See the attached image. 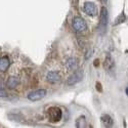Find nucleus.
<instances>
[{
  "label": "nucleus",
  "mask_w": 128,
  "mask_h": 128,
  "mask_svg": "<svg viewBox=\"0 0 128 128\" xmlns=\"http://www.w3.org/2000/svg\"><path fill=\"white\" fill-rule=\"evenodd\" d=\"M100 121H102V123L104 124V127H113V125H114V121H113V118L110 116V115H108V114H104V115H102L100 116Z\"/></svg>",
  "instance_id": "9d476101"
},
{
  "label": "nucleus",
  "mask_w": 128,
  "mask_h": 128,
  "mask_svg": "<svg viewBox=\"0 0 128 128\" xmlns=\"http://www.w3.org/2000/svg\"><path fill=\"white\" fill-rule=\"evenodd\" d=\"M62 79V76L60 74L56 71H50L47 73L46 75V80L49 82V83H58L60 82Z\"/></svg>",
  "instance_id": "6e6552de"
},
{
  "label": "nucleus",
  "mask_w": 128,
  "mask_h": 128,
  "mask_svg": "<svg viewBox=\"0 0 128 128\" xmlns=\"http://www.w3.org/2000/svg\"><path fill=\"white\" fill-rule=\"evenodd\" d=\"M98 62H100V60H95V62H94V66H95V67H98V66L100 65Z\"/></svg>",
  "instance_id": "a211bd4d"
},
{
  "label": "nucleus",
  "mask_w": 128,
  "mask_h": 128,
  "mask_svg": "<svg viewBox=\"0 0 128 128\" xmlns=\"http://www.w3.org/2000/svg\"><path fill=\"white\" fill-rule=\"evenodd\" d=\"M126 20H127V16H126V14H125V12H124V10H122V12L116 18V20H115V22H114V26H117V25H120V24H123V23H125L126 22Z\"/></svg>",
  "instance_id": "4468645a"
},
{
  "label": "nucleus",
  "mask_w": 128,
  "mask_h": 128,
  "mask_svg": "<svg viewBox=\"0 0 128 128\" xmlns=\"http://www.w3.org/2000/svg\"><path fill=\"white\" fill-rule=\"evenodd\" d=\"M18 84H20V80L18 77L10 76V77H8V79L6 81V87L8 89H16Z\"/></svg>",
  "instance_id": "1a4fd4ad"
},
{
  "label": "nucleus",
  "mask_w": 128,
  "mask_h": 128,
  "mask_svg": "<svg viewBox=\"0 0 128 128\" xmlns=\"http://www.w3.org/2000/svg\"><path fill=\"white\" fill-rule=\"evenodd\" d=\"M95 87H96V90L98 92H102V84L100 82H96V84H95Z\"/></svg>",
  "instance_id": "dca6fc26"
},
{
  "label": "nucleus",
  "mask_w": 128,
  "mask_h": 128,
  "mask_svg": "<svg viewBox=\"0 0 128 128\" xmlns=\"http://www.w3.org/2000/svg\"><path fill=\"white\" fill-rule=\"evenodd\" d=\"M83 10L89 16H95L98 14V7L93 2H85L83 5Z\"/></svg>",
  "instance_id": "423d86ee"
},
{
  "label": "nucleus",
  "mask_w": 128,
  "mask_h": 128,
  "mask_svg": "<svg viewBox=\"0 0 128 128\" xmlns=\"http://www.w3.org/2000/svg\"><path fill=\"white\" fill-rule=\"evenodd\" d=\"M7 118L12 120L14 122H24L25 121V117L22 114H18V113H12V114H8Z\"/></svg>",
  "instance_id": "ddd939ff"
},
{
  "label": "nucleus",
  "mask_w": 128,
  "mask_h": 128,
  "mask_svg": "<svg viewBox=\"0 0 128 128\" xmlns=\"http://www.w3.org/2000/svg\"><path fill=\"white\" fill-rule=\"evenodd\" d=\"M46 93H47L46 89L40 88V89H36V90H33L32 92H30L27 98L31 102H38V100H41L42 98H44Z\"/></svg>",
  "instance_id": "20e7f679"
},
{
  "label": "nucleus",
  "mask_w": 128,
  "mask_h": 128,
  "mask_svg": "<svg viewBox=\"0 0 128 128\" xmlns=\"http://www.w3.org/2000/svg\"><path fill=\"white\" fill-rule=\"evenodd\" d=\"M7 93L3 90V88H0V98H6Z\"/></svg>",
  "instance_id": "f3484780"
},
{
  "label": "nucleus",
  "mask_w": 128,
  "mask_h": 128,
  "mask_svg": "<svg viewBox=\"0 0 128 128\" xmlns=\"http://www.w3.org/2000/svg\"><path fill=\"white\" fill-rule=\"evenodd\" d=\"M125 93L128 95V87H126V89H125Z\"/></svg>",
  "instance_id": "aec40b11"
},
{
  "label": "nucleus",
  "mask_w": 128,
  "mask_h": 128,
  "mask_svg": "<svg viewBox=\"0 0 128 128\" xmlns=\"http://www.w3.org/2000/svg\"><path fill=\"white\" fill-rule=\"evenodd\" d=\"M47 117L51 123H58L62 118V111L58 106H50L47 110Z\"/></svg>",
  "instance_id": "f257e3e1"
},
{
  "label": "nucleus",
  "mask_w": 128,
  "mask_h": 128,
  "mask_svg": "<svg viewBox=\"0 0 128 128\" xmlns=\"http://www.w3.org/2000/svg\"><path fill=\"white\" fill-rule=\"evenodd\" d=\"M104 68L106 72H113L114 69H115V62L113 60V58L110 56V54H106V58L104 60Z\"/></svg>",
  "instance_id": "0eeeda50"
},
{
  "label": "nucleus",
  "mask_w": 128,
  "mask_h": 128,
  "mask_svg": "<svg viewBox=\"0 0 128 128\" xmlns=\"http://www.w3.org/2000/svg\"><path fill=\"white\" fill-rule=\"evenodd\" d=\"M108 24H109V12L104 6H102L100 10V26H98V30L102 34L106 33Z\"/></svg>",
  "instance_id": "f03ea898"
},
{
  "label": "nucleus",
  "mask_w": 128,
  "mask_h": 128,
  "mask_svg": "<svg viewBox=\"0 0 128 128\" xmlns=\"http://www.w3.org/2000/svg\"><path fill=\"white\" fill-rule=\"evenodd\" d=\"M106 1H108V0H100V2H102V3H106Z\"/></svg>",
  "instance_id": "6ab92c4d"
},
{
  "label": "nucleus",
  "mask_w": 128,
  "mask_h": 128,
  "mask_svg": "<svg viewBox=\"0 0 128 128\" xmlns=\"http://www.w3.org/2000/svg\"><path fill=\"white\" fill-rule=\"evenodd\" d=\"M78 67V60L75 58H70L66 62V68L68 71H74Z\"/></svg>",
  "instance_id": "f8f14e48"
},
{
  "label": "nucleus",
  "mask_w": 128,
  "mask_h": 128,
  "mask_svg": "<svg viewBox=\"0 0 128 128\" xmlns=\"http://www.w3.org/2000/svg\"><path fill=\"white\" fill-rule=\"evenodd\" d=\"M10 66V60L8 56L0 58V72H5Z\"/></svg>",
  "instance_id": "9b49d317"
},
{
  "label": "nucleus",
  "mask_w": 128,
  "mask_h": 128,
  "mask_svg": "<svg viewBox=\"0 0 128 128\" xmlns=\"http://www.w3.org/2000/svg\"><path fill=\"white\" fill-rule=\"evenodd\" d=\"M72 26L76 32H84L87 29V25L86 22L84 20V18H82L81 16H76L73 18L72 22Z\"/></svg>",
  "instance_id": "39448f33"
},
{
  "label": "nucleus",
  "mask_w": 128,
  "mask_h": 128,
  "mask_svg": "<svg viewBox=\"0 0 128 128\" xmlns=\"http://www.w3.org/2000/svg\"><path fill=\"white\" fill-rule=\"evenodd\" d=\"M76 127H78V128L86 127V118H85L84 116H80L76 120Z\"/></svg>",
  "instance_id": "2eb2a0df"
},
{
  "label": "nucleus",
  "mask_w": 128,
  "mask_h": 128,
  "mask_svg": "<svg viewBox=\"0 0 128 128\" xmlns=\"http://www.w3.org/2000/svg\"><path fill=\"white\" fill-rule=\"evenodd\" d=\"M84 78V73L82 70H77L74 72L72 75L68 78L67 80V84L69 85V86H73V85H76L77 83L81 82Z\"/></svg>",
  "instance_id": "7ed1b4c3"
}]
</instances>
